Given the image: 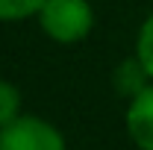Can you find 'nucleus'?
I'll use <instances>...</instances> for the list:
<instances>
[{
	"mask_svg": "<svg viewBox=\"0 0 153 150\" xmlns=\"http://www.w3.org/2000/svg\"><path fill=\"white\" fill-rule=\"evenodd\" d=\"M127 132L138 150H153V85L135 94L127 106Z\"/></svg>",
	"mask_w": 153,
	"mask_h": 150,
	"instance_id": "7ed1b4c3",
	"label": "nucleus"
},
{
	"mask_svg": "<svg viewBox=\"0 0 153 150\" xmlns=\"http://www.w3.org/2000/svg\"><path fill=\"white\" fill-rule=\"evenodd\" d=\"M0 150H65V138L44 118L21 115L0 127Z\"/></svg>",
	"mask_w": 153,
	"mask_h": 150,
	"instance_id": "f03ea898",
	"label": "nucleus"
},
{
	"mask_svg": "<svg viewBox=\"0 0 153 150\" xmlns=\"http://www.w3.org/2000/svg\"><path fill=\"white\" fill-rule=\"evenodd\" d=\"M38 21H41V30L53 41L74 44L91 33L94 12L88 0H47L38 12Z\"/></svg>",
	"mask_w": 153,
	"mask_h": 150,
	"instance_id": "f257e3e1",
	"label": "nucleus"
},
{
	"mask_svg": "<svg viewBox=\"0 0 153 150\" xmlns=\"http://www.w3.org/2000/svg\"><path fill=\"white\" fill-rule=\"evenodd\" d=\"M147 79H150V76H147L144 65H141L138 59H127V62H121V65L115 68V88H118V94H124V97H130V100L150 85Z\"/></svg>",
	"mask_w": 153,
	"mask_h": 150,
	"instance_id": "20e7f679",
	"label": "nucleus"
},
{
	"mask_svg": "<svg viewBox=\"0 0 153 150\" xmlns=\"http://www.w3.org/2000/svg\"><path fill=\"white\" fill-rule=\"evenodd\" d=\"M135 59L144 65L147 76L153 79V15H147V21L141 24L138 38H135Z\"/></svg>",
	"mask_w": 153,
	"mask_h": 150,
	"instance_id": "423d86ee",
	"label": "nucleus"
},
{
	"mask_svg": "<svg viewBox=\"0 0 153 150\" xmlns=\"http://www.w3.org/2000/svg\"><path fill=\"white\" fill-rule=\"evenodd\" d=\"M15 118H21V91L12 82L0 79V127L12 124Z\"/></svg>",
	"mask_w": 153,
	"mask_h": 150,
	"instance_id": "39448f33",
	"label": "nucleus"
},
{
	"mask_svg": "<svg viewBox=\"0 0 153 150\" xmlns=\"http://www.w3.org/2000/svg\"><path fill=\"white\" fill-rule=\"evenodd\" d=\"M47 0H0V21H24L38 15Z\"/></svg>",
	"mask_w": 153,
	"mask_h": 150,
	"instance_id": "0eeeda50",
	"label": "nucleus"
}]
</instances>
